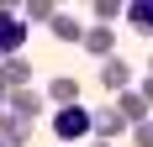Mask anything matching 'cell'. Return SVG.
<instances>
[{"label":"cell","instance_id":"obj_15","mask_svg":"<svg viewBox=\"0 0 153 147\" xmlns=\"http://www.w3.org/2000/svg\"><path fill=\"white\" fill-rule=\"evenodd\" d=\"M132 147H153V121H137L132 126Z\"/></svg>","mask_w":153,"mask_h":147},{"label":"cell","instance_id":"obj_20","mask_svg":"<svg viewBox=\"0 0 153 147\" xmlns=\"http://www.w3.org/2000/svg\"><path fill=\"white\" fill-rule=\"evenodd\" d=\"M95 147H111V142H95Z\"/></svg>","mask_w":153,"mask_h":147},{"label":"cell","instance_id":"obj_11","mask_svg":"<svg viewBox=\"0 0 153 147\" xmlns=\"http://www.w3.org/2000/svg\"><path fill=\"white\" fill-rule=\"evenodd\" d=\"M122 16H127L137 32H153V0H127V5H122Z\"/></svg>","mask_w":153,"mask_h":147},{"label":"cell","instance_id":"obj_19","mask_svg":"<svg viewBox=\"0 0 153 147\" xmlns=\"http://www.w3.org/2000/svg\"><path fill=\"white\" fill-rule=\"evenodd\" d=\"M148 79H153V58H148Z\"/></svg>","mask_w":153,"mask_h":147},{"label":"cell","instance_id":"obj_7","mask_svg":"<svg viewBox=\"0 0 153 147\" xmlns=\"http://www.w3.org/2000/svg\"><path fill=\"white\" fill-rule=\"evenodd\" d=\"M0 84H5V95H11V89H27L32 84V63L27 58H5L0 63Z\"/></svg>","mask_w":153,"mask_h":147},{"label":"cell","instance_id":"obj_5","mask_svg":"<svg viewBox=\"0 0 153 147\" xmlns=\"http://www.w3.org/2000/svg\"><path fill=\"white\" fill-rule=\"evenodd\" d=\"M5 110L21 116V121H37L42 116V95H37V89H11V95H5Z\"/></svg>","mask_w":153,"mask_h":147},{"label":"cell","instance_id":"obj_21","mask_svg":"<svg viewBox=\"0 0 153 147\" xmlns=\"http://www.w3.org/2000/svg\"><path fill=\"white\" fill-rule=\"evenodd\" d=\"M0 147H5V137H0Z\"/></svg>","mask_w":153,"mask_h":147},{"label":"cell","instance_id":"obj_12","mask_svg":"<svg viewBox=\"0 0 153 147\" xmlns=\"http://www.w3.org/2000/svg\"><path fill=\"white\" fill-rule=\"evenodd\" d=\"M0 137H5V147H27V142H32V121L5 116V132H0Z\"/></svg>","mask_w":153,"mask_h":147},{"label":"cell","instance_id":"obj_1","mask_svg":"<svg viewBox=\"0 0 153 147\" xmlns=\"http://www.w3.org/2000/svg\"><path fill=\"white\" fill-rule=\"evenodd\" d=\"M21 47H27V21H21L11 5H0V63L21 58Z\"/></svg>","mask_w":153,"mask_h":147},{"label":"cell","instance_id":"obj_6","mask_svg":"<svg viewBox=\"0 0 153 147\" xmlns=\"http://www.w3.org/2000/svg\"><path fill=\"white\" fill-rule=\"evenodd\" d=\"M111 105H116V116L127 121V132H132L137 121H148V105L137 100V89H122V95H116V100H111Z\"/></svg>","mask_w":153,"mask_h":147},{"label":"cell","instance_id":"obj_18","mask_svg":"<svg viewBox=\"0 0 153 147\" xmlns=\"http://www.w3.org/2000/svg\"><path fill=\"white\" fill-rule=\"evenodd\" d=\"M0 105H5V84H0Z\"/></svg>","mask_w":153,"mask_h":147},{"label":"cell","instance_id":"obj_13","mask_svg":"<svg viewBox=\"0 0 153 147\" xmlns=\"http://www.w3.org/2000/svg\"><path fill=\"white\" fill-rule=\"evenodd\" d=\"M21 21H27V26H48V21H53V5H48V0H27V5H21Z\"/></svg>","mask_w":153,"mask_h":147},{"label":"cell","instance_id":"obj_2","mask_svg":"<svg viewBox=\"0 0 153 147\" xmlns=\"http://www.w3.org/2000/svg\"><path fill=\"white\" fill-rule=\"evenodd\" d=\"M53 132L63 142H79V137H90V110L85 105H63L58 116H53Z\"/></svg>","mask_w":153,"mask_h":147},{"label":"cell","instance_id":"obj_4","mask_svg":"<svg viewBox=\"0 0 153 147\" xmlns=\"http://www.w3.org/2000/svg\"><path fill=\"white\" fill-rule=\"evenodd\" d=\"M79 47L90 53V58H116V37H111V26H85V37H79Z\"/></svg>","mask_w":153,"mask_h":147},{"label":"cell","instance_id":"obj_16","mask_svg":"<svg viewBox=\"0 0 153 147\" xmlns=\"http://www.w3.org/2000/svg\"><path fill=\"white\" fill-rule=\"evenodd\" d=\"M137 100H143V105H148V110H153V79H148V74H143V79H137Z\"/></svg>","mask_w":153,"mask_h":147},{"label":"cell","instance_id":"obj_14","mask_svg":"<svg viewBox=\"0 0 153 147\" xmlns=\"http://www.w3.org/2000/svg\"><path fill=\"white\" fill-rule=\"evenodd\" d=\"M122 5L127 0H95V26H111V21L122 16Z\"/></svg>","mask_w":153,"mask_h":147},{"label":"cell","instance_id":"obj_3","mask_svg":"<svg viewBox=\"0 0 153 147\" xmlns=\"http://www.w3.org/2000/svg\"><path fill=\"white\" fill-rule=\"evenodd\" d=\"M90 132H95V142H111V137L127 132V121L116 116V105H95L90 110Z\"/></svg>","mask_w":153,"mask_h":147},{"label":"cell","instance_id":"obj_8","mask_svg":"<svg viewBox=\"0 0 153 147\" xmlns=\"http://www.w3.org/2000/svg\"><path fill=\"white\" fill-rule=\"evenodd\" d=\"M127 84H132V68H127L122 58H106V63H100V89H111V95H122Z\"/></svg>","mask_w":153,"mask_h":147},{"label":"cell","instance_id":"obj_9","mask_svg":"<svg viewBox=\"0 0 153 147\" xmlns=\"http://www.w3.org/2000/svg\"><path fill=\"white\" fill-rule=\"evenodd\" d=\"M48 32H53L58 42H79V37H85V21H79V16H69V11H53Z\"/></svg>","mask_w":153,"mask_h":147},{"label":"cell","instance_id":"obj_10","mask_svg":"<svg viewBox=\"0 0 153 147\" xmlns=\"http://www.w3.org/2000/svg\"><path fill=\"white\" fill-rule=\"evenodd\" d=\"M48 89H53V105L63 110V105H79V89H85V84H79V79H69V74H58Z\"/></svg>","mask_w":153,"mask_h":147},{"label":"cell","instance_id":"obj_17","mask_svg":"<svg viewBox=\"0 0 153 147\" xmlns=\"http://www.w3.org/2000/svg\"><path fill=\"white\" fill-rule=\"evenodd\" d=\"M5 116H11V110H5V105H0V132H5Z\"/></svg>","mask_w":153,"mask_h":147}]
</instances>
